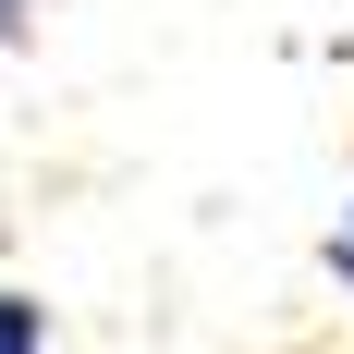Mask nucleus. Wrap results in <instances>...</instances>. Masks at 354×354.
<instances>
[{"mask_svg":"<svg viewBox=\"0 0 354 354\" xmlns=\"http://www.w3.org/2000/svg\"><path fill=\"white\" fill-rule=\"evenodd\" d=\"M37 25V0H0V49H12V37H25Z\"/></svg>","mask_w":354,"mask_h":354,"instance_id":"f03ea898","label":"nucleus"},{"mask_svg":"<svg viewBox=\"0 0 354 354\" xmlns=\"http://www.w3.org/2000/svg\"><path fill=\"white\" fill-rule=\"evenodd\" d=\"M330 269H342V281H354V208H342V232H330Z\"/></svg>","mask_w":354,"mask_h":354,"instance_id":"7ed1b4c3","label":"nucleus"},{"mask_svg":"<svg viewBox=\"0 0 354 354\" xmlns=\"http://www.w3.org/2000/svg\"><path fill=\"white\" fill-rule=\"evenodd\" d=\"M0 354H49V306L37 293H0Z\"/></svg>","mask_w":354,"mask_h":354,"instance_id":"f257e3e1","label":"nucleus"}]
</instances>
